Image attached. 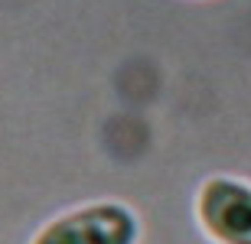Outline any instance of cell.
Returning a JSON list of instances; mask_svg holds the SVG:
<instances>
[{"instance_id": "cell-1", "label": "cell", "mask_w": 251, "mask_h": 244, "mask_svg": "<svg viewBox=\"0 0 251 244\" xmlns=\"http://www.w3.org/2000/svg\"><path fill=\"white\" fill-rule=\"evenodd\" d=\"M144 222L127 202L98 199L49 218L29 244H140Z\"/></svg>"}, {"instance_id": "cell-2", "label": "cell", "mask_w": 251, "mask_h": 244, "mask_svg": "<svg viewBox=\"0 0 251 244\" xmlns=\"http://www.w3.org/2000/svg\"><path fill=\"white\" fill-rule=\"evenodd\" d=\"M196 225L212 244H251V182L242 176H209L196 189Z\"/></svg>"}]
</instances>
